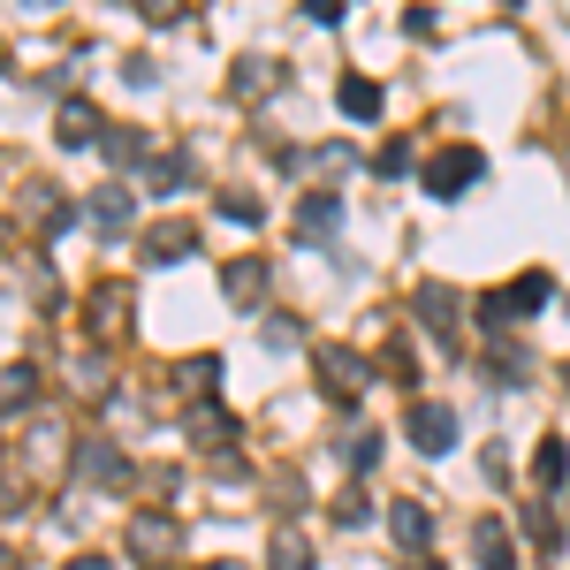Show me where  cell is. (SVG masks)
I'll list each match as a JSON object with an SVG mask.
<instances>
[{"instance_id": "6da1fadb", "label": "cell", "mask_w": 570, "mask_h": 570, "mask_svg": "<svg viewBox=\"0 0 570 570\" xmlns=\"http://www.w3.org/2000/svg\"><path fill=\"white\" fill-rule=\"evenodd\" d=\"M548 297H556V282L532 266V274H518V282H502V289H487V297H480V327H518V320H532Z\"/></svg>"}, {"instance_id": "9c48e42d", "label": "cell", "mask_w": 570, "mask_h": 570, "mask_svg": "<svg viewBox=\"0 0 570 570\" xmlns=\"http://www.w3.org/2000/svg\"><path fill=\"white\" fill-rule=\"evenodd\" d=\"M198 252V220H153L145 228V259L153 266H183Z\"/></svg>"}, {"instance_id": "74e56055", "label": "cell", "mask_w": 570, "mask_h": 570, "mask_svg": "<svg viewBox=\"0 0 570 570\" xmlns=\"http://www.w3.org/2000/svg\"><path fill=\"white\" fill-rule=\"evenodd\" d=\"M411 570H441V563H426V556H411Z\"/></svg>"}, {"instance_id": "30bf717a", "label": "cell", "mask_w": 570, "mask_h": 570, "mask_svg": "<svg viewBox=\"0 0 570 570\" xmlns=\"http://www.w3.org/2000/svg\"><path fill=\"white\" fill-rule=\"evenodd\" d=\"M53 137H61L69 153H85V145H99V137H107V115H99L91 99H61V115H53Z\"/></svg>"}, {"instance_id": "7a4b0ae2", "label": "cell", "mask_w": 570, "mask_h": 570, "mask_svg": "<svg viewBox=\"0 0 570 570\" xmlns=\"http://www.w3.org/2000/svg\"><path fill=\"white\" fill-rule=\"evenodd\" d=\"M480 176H487V153H480V145H441L434 160H426V198H464Z\"/></svg>"}, {"instance_id": "9a60e30c", "label": "cell", "mask_w": 570, "mask_h": 570, "mask_svg": "<svg viewBox=\"0 0 570 570\" xmlns=\"http://www.w3.org/2000/svg\"><path fill=\"white\" fill-rule=\"evenodd\" d=\"M122 312H130V289H122V282H99V289H91V335H99V343H115V335L130 327Z\"/></svg>"}, {"instance_id": "7c38bea8", "label": "cell", "mask_w": 570, "mask_h": 570, "mask_svg": "<svg viewBox=\"0 0 570 570\" xmlns=\"http://www.w3.org/2000/svg\"><path fill=\"white\" fill-rule=\"evenodd\" d=\"M472 556H480V570H518V540H510V518H480V525H472Z\"/></svg>"}, {"instance_id": "f546056e", "label": "cell", "mask_w": 570, "mask_h": 570, "mask_svg": "<svg viewBox=\"0 0 570 570\" xmlns=\"http://www.w3.org/2000/svg\"><path fill=\"white\" fill-rule=\"evenodd\" d=\"M343 464H351V472H373V464H381V434H365V426H357V434L343 441Z\"/></svg>"}, {"instance_id": "83f0119b", "label": "cell", "mask_w": 570, "mask_h": 570, "mask_svg": "<svg viewBox=\"0 0 570 570\" xmlns=\"http://www.w3.org/2000/svg\"><path fill=\"white\" fill-rule=\"evenodd\" d=\"M236 99H259V91H274V61H236Z\"/></svg>"}, {"instance_id": "2e32d148", "label": "cell", "mask_w": 570, "mask_h": 570, "mask_svg": "<svg viewBox=\"0 0 570 570\" xmlns=\"http://www.w3.org/2000/svg\"><path fill=\"white\" fill-rule=\"evenodd\" d=\"M183 426H190V449H214V456L228 449V441H236V419H228L220 403H198V411H190Z\"/></svg>"}, {"instance_id": "ba28073f", "label": "cell", "mask_w": 570, "mask_h": 570, "mask_svg": "<svg viewBox=\"0 0 570 570\" xmlns=\"http://www.w3.org/2000/svg\"><path fill=\"white\" fill-rule=\"evenodd\" d=\"M77 480H85V487H122V480H130V464H122V449H115L107 434H85V441H77Z\"/></svg>"}, {"instance_id": "4dcf8cb0", "label": "cell", "mask_w": 570, "mask_h": 570, "mask_svg": "<svg viewBox=\"0 0 570 570\" xmlns=\"http://www.w3.org/2000/svg\"><path fill=\"white\" fill-rule=\"evenodd\" d=\"M77 395H85V403H107V395H115V381H107V365H99V357L77 365Z\"/></svg>"}, {"instance_id": "277c9868", "label": "cell", "mask_w": 570, "mask_h": 570, "mask_svg": "<svg viewBox=\"0 0 570 570\" xmlns=\"http://www.w3.org/2000/svg\"><path fill=\"white\" fill-rule=\"evenodd\" d=\"M403 434H411L419 456H449V449H456V411L434 403V395H419V403L403 411Z\"/></svg>"}, {"instance_id": "e0dca14e", "label": "cell", "mask_w": 570, "mask_h": 570, "mask_svg": "<svg viewBox=\"0 0 570 570\" xmlns=\"http://www.w3.org/2000/svg\"><path fill=\"white\" fill-rule=\"evenodd\" d=\"M99 153H107L115 168H145V160H153V153H145V130H130V122H107Z\"/></svg>"}, {"instance_id": "f1b7e54d", "label": "cell", "mask_w": 570, "mask_h": 570, "mask_svg": "<svg viewBox=\"0 0 570 570\" xmlns=\"http://www.w3.org/2000/svg\"><path fill=\"white\" fill-rule=\"evenodd\" d=\"M411 160H419V153H411V137H389V145L373 153V176H411Z\"/></svg>"}, {"instance_id": "e575fe53", "label": "cell", "mask_w": 570, "mask_h": 570, "mask_svg": "<svg viewBox=\"0 0 570 570\" xmlns=\"http://www.w3.org/2000/svg\"><path fill=\"white\" fill-rule=\"evenodd\" d=\"M335 518H343V525H365V518H373V502H365V494H343V502H335Z\"/></svg>"}, {"instance_id": "4fadbf2b", "label": "cell", "mask_w": 570, "mask_h": 570, "mask_svg": "<svg viewBox=\"0 0 570 570\" xmlns=\"http://www.w3.org/2000/svg\"><path fill=\"white\" fill-rule=\"evenodd\" d=\"M389 540L403 556H426V540H434V518H426V502H389Z\"/></svg>"}, {"instance_id": "8d00e7d4", "label": "cell", "mask_w": 570, "mask_h": 570, "mask_svg": "<svg viewBox=\"0 0 570 570\" xmlns=\"http://www.w3.org/2000/svg\"><path fill=\"white\" fill-rule=\"evenodd\" d=\"M0 570H23V556H16V548H8V540H0Z\"/></svg>"}, {"instance_id": "8992f818", "label": "cell", "mask_w": 570, "mask_h": 570, "mask_svg": "<svg viewBox=\"0 0 570 570\" xmlns=\"http://www.w3.org/2000/svg\"><path fill=\"white\" fill-rule=\"evenodd\" d=\"M176 548H183V525L168 518V510H137L130 518V556L137 563H168Z\"/></svg>"}, {"instance_id": "ac0fdd59", "label": "cell", "mask_w": 570, "mask_h": 570, "mask_svg": "<svg viewBox=\"0 0 570 570\" xmlns=\"http://www.w3.org/2000/svg\"><path fill=\"white\" fill-rule=\"evenodd\" d=\"M335 107H343L351 122H373V115H381V85H373V77H343V85H335Z\"/></svg>"}, {"instance_id": "cb8c5ba5", "label": "cell", "mask_w": 570, "mask_h": 570, "mask_svg": "<svg viewBox=\"0 0 570 570\" xmlns=\"http://www.w3.org/2000/svg\"><path fill=\"white\" fill-rule=\"evenodd\" d=\"M487 381H510V389H525V381H532V357H525V351H510V343H502V351L487 357Z\"/></svg>"}, {"instance_id": "3957f363", "label": "cell", "mask_w": 570, "mask_h": 570, "mask_svg": "<svg viewBox=\"0 0 570 570\" xmlns=\"http://www.w3.org/2000/svg\"><path fill=\"white\" fill-rule=\"evenodd\" d=\"M312 365H320V395H335V403H357V395L373 389V365H365L351 343H327Z\"/></svg>"}, {"instance_id": "5bb4252c", "label": "cell", "mask_w": 570, "mask_h": 570, "mask_svg": "<svg viewBox=\"0 0 570 570\" xmlns=\"http://www.w3.org/2000/svg\"><path fill=\"white\" fill-rule=\"evenodd\" d=\"M85 214L99 220L107 236H122V228H130V220H137V198H130V190H122V183H99V190H91V198H85Z\"/></svg>"}, {"instance_id": "ab89813d", "label": "cell", "mask_w": 570, "mask_h": 570, "mask_svg": "<svg viewBox=\"0 0 570 570\" xmlns=\"http://www.w3.org/2000/svg\"><path fill=\"white\" fill-rule=\"evenodd\" d=\"M563 381H570V373H563Z\"/></svg>"}, {"instance_id": "f35d334b", "label": "cell", "mask_w": 570, "mask_h": 570, "mask_svg": "<svg viewBox=\"0 0 570 570\" xmlns=\"http://www.w3.org/2000/svg\"><path fill=\"white\" fill-rule=\"evenodd\" d=\"M206 570H236V563H206Z\"/></svg>"}, {"instance_id": "d4e9b609", "label": "cell", "mask_w": 570, "mask_h": 570, "mask_svg": "<svg viewBox=\"0 0 570 570\" xmlns=\"http://www.w3.org/2000/svg\"><path fill=\"white\" fill-rule=\"evenodd\" d=\"M266 570H312V548L297 532H274V548H266Z\"/></svg>"}, {"instance_id": "8fae6325", "label": "cell", "mask_w": 570, "mask_h": 570, "mask_svg": "<svg viewBox=\"0 0 570 570\" xmlns=\"http://www.w3.org/2000/svg\"><path fill=\"white\" fill-rule=\"evenodd\" d=\"M335 228H343V198H335V190H305V206H297V244L320 252Z\"/></svg>"}, {"instance_id": "d6a6232c", "label": "cell", "mask_w": 570, "mask_h": 570, "mask_svg": "<svg viewBox=\"0 0 570 570\" xmlns=\"http://www.w3.org/2000/svg\"><path fill=\"white\" fill-rule=\"evenodd\" d=\"M297 8H305V23H327V31L351 16V0H297Z\"/></svg>"}, {"instance_id": "ffe728a7", "label": "cell", "mask_w": 570, "mask_h": 570, "mask_svg": "<svg viewBox=\"0 0 570 570\" xmlns=\"http://www.w3.org/2000/svg\"><path fill=\"white\" fill-rule=\"evenodd\" d=\"M220 373H228V365H220V351L183 357V365H176V389H183V395H214V389H220Z\"/></svg>"}, {"instance_id": "603a6c76", "label": "cell", "mask_w": 570, "mask_h": 570, "mask_svg": "<svg viewBox=\"0 0 570 570\" xmlns=\"http://www.w3.org/2000/svg\"><path fill=\"white\" fill-rule=\"evenodd\" d=\"M31 395H39V373H31V365H8V373H0V411H23Z\"/></svg>"}, {"instance_id": "1f68e13d", "label": "cell", "mask_w": 570, "mask_h": 570, "mask_svg": "<svg viewBox=\"0 0 570 570\" xmlns=\"http://www.w3.org/2000/svg\"><path fill=\"white\" fill-rule=\"evenodd\" d=\"M259 335H266V351H297V343H305V327H297V320H266Z\"/></svg>"}, {"instance_id": "52a82bcc", "label": "cell", "mask_w": 570, "mask_h": 570, "mask_svg": "<svg viewBox=\"0 0 570 570\" xmlns=\"http://www.w3.org/2000/svg\"><path fill=\"white\" fill-rule=\"evenodd\" d=\"M220 297H228L236 312H259V297H266V252H244V259L220 266Z\"/></svg>"}, {"instance_id": "4316f807", "label": "cell", "mask_w": 570, "mask_h": 570, "mask_svg": "<svg viewBox=\"0 0 570 570\" xmlns=\"http://www.w3.org/2000/svg\"><path fill=\"white\" fill-rule=\"evenodd\" d=\"M373 373H389L395 389H419V365H411V343H389V351H381V365H373Z\"/></svg>"}, {"instance_id": "7402d4cb", "label": "cell", "mask_w": 570, "mask_h": 570, "mask_svg": "<svg viewBox=\"0 0 570 570\" xmlns=\"http://www.w3.org/2000/svg\"><path fill=\"white\" fill-rule=\"evenodd\" d=\"M190 183V153H160V160H145V190H183Z\"/></svg>"}, {"instance_id": "d6986e66", "label": "cell", "mask_w": 570, "mask_h": 570, "mask_svg": "<svg viewBox=\"0 0 570 570\" xmlns=\"http://www.w3.org/2000/svg\"><path fill=\"white\" fill-rule=\"evenodd\" d=\"M23 206H31V220H39V228H69V220H77V206H69L53 183H31V190H23Z\"/></svg>"}, {"instance_id": "44dd1931", "label": "cell", "mask_w": 570, "mask_h": 570, "mask_svg": "<svg viewBox=\"0 0 570 570\" xmlns=\"http://www.w3.org/2000/svg\"><path fill=\"white\" fill-rule=\"evenodd\" d=\"M532 480H540V487H563L570 480V441L563 434H548L540 449H532Z\"/></svg>"}, {"instance_id": "484cf974", "label": "cell", "mask_w": 570, "mask_h": 570, "mask_svg": "<svg viewBox=\"0 0 570 570\" xmlns=\"http://www.w3.org/2000/svg\"><path fill=\"white\" fill-rule=\"evenodd\" d=\"M220 220H236V228H259L266 206L252 198V190H220Z\"/></svg>"}, {"instance_id": "836d02e7", "label": "cell", "mask_w": 570, "mask_h": 570, "mask_svg": "<svg viewBox=\"0 0 570 570\" xmlns=\"http://www.w3.org/2000/svg\"><path fill=\"white\" fill-rule=\"evenodd\" d=\"M525 532H532V540H540V548H556V518H548L540 502H525Z\"/></svg>"}, {"instance_id": "d590c367", "label": "cell", "mask_w": 570, "mask_h": 570, "mask_svg": "<svg viewBox=\"0 0 570 570\" xmlns=\"http://www.w3.org/2000/svg\"><path fill=\"white\" fill-rule=\"evenodd\" d=\"M69 570H115V563H107V556H77Z\"/></svg>"}, {"instance_id": "5b68a950", "label": "cell", "mask_w": 570, "mask_h": 570, "mask_svg": "<svg viewBox=\"0 0 570 570\" xmlns=\"http://www.w3.org/2000/svg\"><path fill=\"white\" fill-rule=\"evenodd\" d=\"M411 312H419V327H426L434 343H456V327H464V297H456L449 282H419V289H411Z\"/></svg>"}]
</instances>
